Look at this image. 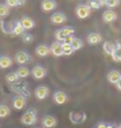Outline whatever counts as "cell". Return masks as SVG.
<instances>
[{
	"label": "cell",
	"instance_id": "obj_17",
	"mask_svg": "<svg viewBox=\"0 0 121 128\" xmlns=\"http://www.w3.org/2000/svg\"><path fill=\"white\" fill-rule=\"evenodd\" d=\"M20 24H21V26L24 27V30H31V28L34 27V21H33V19L28 18V16H24V18H21Z\"/></svg>",
	"mask_w": 121,
	"mask_h": 128
},
{
	"label": "cell",
	"instance_id": "obj_29",
	"mask_svg": "<svg viewBox=\"0 0 121 128\" xmlns=\"http://www.w3.org/2000/svg\"><path fill=\"white\" fill-rule=\"evenodd\" d=\"M10 115V108L6 105H0V118H6Z\"/></svg>",
	"mask_w": 121,
	"mask_h": 128
},
{
	"label": "cell",
	"instance_id": "obj_30",
	"mask_svg": "<svg viewBox=\"0 0 121 128\" xmlns=\"http://www.w3.org/2000/svg\"><path fill=\"white\" fill-rule=\"evenodd\" d=\"M20 4H22L21 0H6V5L8 7H16Z\"/></svg>",
	"mask_w": 121,
	"mask_h": 128
},
{
	"label": "cell",
	"instance_id": "obj_26",
	"mask_svg": "<svg viewBox=\"0 0 121 128\" xmlns=\"http://www.w3.org/2000/svg\"><path fill=\"white\" fill-rule=\"evenodd\" d=\"M10 14V7L6 4H0V18H5Z\"/></svg>",
	"mask_w": 121,
	"mask_h": 128
},
{
	"label": "cell",
	"instance_id": "obj_19",
	"mask_svg": "<svg viewBox=\"0 0 121 128\" xmlns=\"http://www.w3.org/2000/svg\"><path fill=\"white\" fill-rule=\"evenodd\" d=\"M112 59H113L115 62H121V45H116L115 48H114L113 53H112Z\"/></svg>",
	"mask_w": 121,
	"mask_h": 128
},
{
	"label": "cell",
	"instance_id": "obj_31",
	"mask_svg": "<svg viewBox=\"0 0 121 128\" xmlns=\"http://www.w3.org/2000/svg\"><path fill=\"white\" fill-rule=\"evenodd\" d=\"M22 41L25 44H31V42H33V35L32 34H28V33H24L22 34Z\"/></svg>",
	"mask_w": 121,
	"mask_h": 128
},
{
	"label": "cell",
	"instance_id": "obj_7",
	"mask_svg": "<svg viewBox=\"0 0 121 128\" xmlns=\"http://www.w3.org/2000/svg\"><path fill=\"white\" fill-rule=\"evenodd\" d=\"M32 75H33V78L36 79V80H41V79H44L45 75H46V70L41 66H35V67H33V70H32Z\"/></svg>",
	"mask_w": 121,
	"mask_h": 128
},
{
	"label": "cell",
	"instance_id": "obj_14",
	"mask_svg": "<svg viewBox=\"0 0 121 128\" xmlns=\"http://www.w3.org/2000/svg\"><path fill=\"white\" fill-rule=\"evenodd\" d=\"M50 50H51L52 54L54 55V56H56V58L62 55V46H61V44L58 42V41L52 44V46H51V48H50Z\"/></svg>",
	"mask_w": 121,
	"mask_h": 128
},
{
	"label": "cell",
	"instance_id": "obj_40",
	"mask_svg": "<svg viewBox=\"0 0 121 128\" xmlns=\"http://www.w3.org/2000/svg\"><path fill=\"white\" fill-rule=\"evenodd\" d=\"M120 127H121V126H120Z\"/></svg>",
	"mask_w": 121,
	"mask_h": 128
},
{
	"label": "cell",
	"instance_id": "obj_22",
	"mask_svg": "<svg viewBox=\"0 0 121 128\" xmlns=\"http://www.w3.org/2000/svg\"><path fill=\"white\" fill-rule=\"evenodd\" d=\"M16 73L18 74V76H19V78L24 79V78H27L28 75L31 74V72H30V70H28L27 67H24V66H21V67H19V68L16 70Z\"/></svg>",
	"mask_w": 121,
	"mask_h": 128
},
{
	"label": "cell",
	"instance_id": "obj_6",
	"mask_svg": "<svg viewBox=\"0 0 121 128\" xmlns=\"http://www.w3.org/2000/svg\"><path fill=\"white\" fill-rule=\"evenodd\" d=\"M54 102L56 105H64V104H66L67 100H68V96H67L66 93H64L61 90H58V92H55L54 93Z\"/></svg>",
	"mask_w": 121,
	"mask_h": 128
},
{
	"label": "cell",
	"instance_id": "obj_9",
	"mask_svg": "<svg viewBox=\"0 0 121 128\" xmlns=\"http://www.w3.org/2000/svg\"><path fill=\"white\" fill-rule=\"evenodd\" d=\"M118 18L116 13L114 11H112V10H107V11L104 12V14H102V19H104V21L105 22H113V21H115Z\"/></svg>",
	"mask_w": 121,
	"mask_h": 128
},
{
	"label": "cell",
	"instance_id": "obj_1",
	"mask_svg": "<svg viewBox=\"0 0 121 128\" xmlns=\"http://www.w3.org/2000/svg\"><path fill=\"white\" fill-rule=\"evenodd\" d=\"M36 122V113L34 109H30L21 116V124L25 126H32Z\"/></svg>",
	"mask_w": 121,
	"mask_h": 128
},
{
	"label": "cell",
	"instance_id": "obj_18",
	"mask_svg": "<svg viewBox=\"0 0 121 128\" xmlns=\"http://www.w3.org/2000/svg\"><path fill=\"white\" fill-rule=\"evenodd\" d=\"M12 66V59L10 56H6V55H2L0 56V68H8V67Z\"/></svg>",
	"mask_w": 121,
	"mask_h": 128
},
{
	"label": "cell",
	"instance_id": "obj_27",
	"mask_svg": "<svg viewBox=\"0 0 121 128\" xmlns=\"http://www.w3.org/2000/svg\"><path fill=\"white\" fill-rule=\"evenodd\" d=\"M59 32H60V33H61V34L66 38V36H68V35H73V34H74L75 30L73 27H64V28H61V30H59Z\"/></svg>",
	"mask_w": 121,
	"mask_h": 128
},
{
	"label": "cell",
	"instance_id": "obj_34",
	"mask_svg": "<svg viewBox=\"0 0 121 128\" xmlns=\"http://www.w3.org/2000/svg\"><path fill=\"white\" fill-rule=\"evenodd\" d=\"M96 128H106V124H104V122H100V124H98V127Z\"/></svg>",
	"mask_w": 121,
	"mask_h": 128
},
{
	"label": "cell",
	"instance_id": "obj_10",
	"mask_svg": "<svg viewBox=\"0 0 121 128\" xmlns=\"http://www.w3.org/2000/svg\"><path fill=\"white\" fill-rule=\"evenodd\" d=\"M56 7V2L54 0H42L41 2V10L44 12H51Z\"/></svg>",
	"mask_w": 121,
	"mask_h": 128
},
{
	"label": "cell",
	"instance_id": "obj_24",
	"mask_svg": "<svg viewBox=\"0 0 121 128\" xmlns=\"http://www.w3.org/2000/svg\"><path fill=\"white\" fill-rule=\"evenodd\" d=\"M120 2V0H100V5H106L107 7L110 8H113V7H116L118 5Z\"/></svg>",
	"mask_w": 121,
	"mask_h": 128
},
{
	"label": "cell",
	"instance_id": "obj_11",
	"mask_svg": "<svg viewBox=\"0 0 121 128\" xmlns=\"http://www.w3.org/2000/svg\"><path fill=\"white\" fill-rule=\"evenodd\" d=\"M42 126L45 128H53L56 126V120L52 115H46L42 118Z\"/></svg>",
	"mask_w": 121,
	"mask_h": 128
},
{
	"label": "cell",
	"instance_id": "obj_37",
	"mask_svg": "<svg viewBox=\"0 0 121 128\" xmlns=\"http://www.w3.org/2000/svg\"><path fill=\"white\" fill-rule=\"evenodd\" d=\"M116 128H121V127H116Z\"/></svg>",
	"mask_w": 121,
	"mask_h": 128
},
{
	"label": "cell",
	"instance_id": "obj_16",
	"mask_svg": "<svg viewBox=\"0 0 121 128\" xmlns=\"http://www.w3.org/2000/svg\"><path fill=\"white\" fill-rule=\"evenodd\" d=\"M25 104H26V100H25V98L22 96H16L14 99H13V107L16 109H18V110H20V109H22L24 107H25Z\"/></svg>",
	"mask_w": 121,
	"mask_h": 128
},
{
	"label": "cell",
	"instance_id": "obj_5",
	"mask_svg": "<svg viewBox=\"0 0 121 128\" xmlns=\"http://www.w3.org/2000/svg\"><path fill=\"white\" fill-rule=\"evenodd\" d=\"M16 61L19 64V65H25L27 62L31 61V58L30 55L26 53V52H22V50H19L16 54Z\"/></svg>",
	"mask_w": 121,
	"mask_h": 128
},
{
	"label": "cell",
	"instance_id": "obj_2",
	"mask_svg": "<svg viewBox=\"0 0 121 128\" xmlns=\"http://www.w3.org/2000/svg\"><path fill=\"white\" fill-rule=\"evenodd\" d=\"M87 119L86 113L84 112H70V120L73 124H80L85 122Z\"/></svg>",
	"mask_w": 121,
	"mask_h": 128
},
{
	"label": "cell",
	"instance_id": "obj_33",
	"mask_svg": "<svg viewBox=\"0 0 121 128\" xmlns=\"http://www.w3.org/2000/svg\"><path fill=\"white\" fill-rule=\"evenodd\" d=\"M74 39H75L74 36H72V35H68V36H66V38H65L64 42H66V44H72V41H73Z\"/></svg>",
	"mask_w": 121,
	"mask_h": 128
},
{
	"label": "cell",
	"instance_id": "obj_20",
	"mask_svg": "<svg viewBox=\"0 0 121 128\" xmlns=\"http://www.w3.org/2000/svg\"><path fill=\"white\" fill-rule=\"evenodd\" d=\"M24 27L21 26V24H20V21H16V24H14V26L12 27V31L11 33L13 35H22L24 34Z\"/></svg>",
	"mask_w": 121,
	"mask_h": 128
},
{
	"label": "cell",
	"instance_id": "obj_3",
	"mask_svg": "<svg viewBox=\"0 0 121 128\" xmlns=\"http://www.w3.org/2000/svg\"><path fill=\"white\" fill-rule=\"evenodd\" d=\"M75 14L79 19H86L90 14V7L88 5H79L75 10Z\"/></svg>",
	"mask_w": 121,
	"mask_h": 128
},
{
	"label": "cell",
	"instance_id": "obj_36",
	"mask_svg": "<svg viewBox=\"0 0 121 128\" xmlns=\"http://www.w3.org/2000/svg\"><path fill=\"white\" fill-rule=\"evenodd\" d=\"M106 128H115L113 124H106Z\"/></svg>",
	"mask_w": 121,
	"mask_h": 128
},
{
	"label": "cell",
	"instance_id": "obj_21",
	"mask_svg": "<svg viewBox=\"0 0 121 128\" xmlns=\"http://www.w3.org/2000/svg\"><path fill=\"white\" fill-rule=\"evenodd\" d=\"M114 48H115V46H114L110 41H105L104 45H102V50H104V52H105L107 55H112Z\"/></svg>",
	"mask_w": 121,
	"mask_h": 128
},
{
	"label": "cell",
	"instance_id": "obj_32",
	"mask_svg": "<svg viewBox=\"0 0 121 128\" xmlns=\"http://www.w3.org/2000/svg\"><path fill=\"white\" fill-rule=\"evenodd\" d=\"M90 8H94V10H99L100 8V4L99 2H96V1H94V0H92L90 1V4L88 5Z\"/></svg>",
	"mask_w": 121,
	"mask_h": 128
},
{
	"label": "cell",
	"instance_id": "obj_8",
	"mask_svg": "<svg viewBox=\"0 0 121 128\" xmlns=\"http://www.w3.org/2000/svg\"><path fill=\"white\" fill-rule=\"evenodd\" d=\"M66 20H67L66 16H65L64 13H60V12H56V13H54V14L51 16V22L54 24V25H61V24H64Z\"/></svg>",
	"mask_w": 121,
	"mask_h": 128
},
{
	"label": "cell",
	"instance_id": "obj_39",
	"mask_svg": "<svg viewBox=\"0 0 121 128\" xmlns=\"http://www.w3.org/2000/svg\"><path fill=\"white\" fill-rule=\"evenodd\" d=\"M35 128H38V127H35Z\"/></svg>",
	"mask_w": 121,
	"mask_h": 128
},
{
	"label": "cell",
	"instance_id": "obj_28",
	"mask_svg": "<svg viewBox=\"0 0 121 128\" xmlns=\"http://www.w3.org/2000/svg\"><path fill=\"white\" fill-rule=\"evenodd\" d=\"M70 46L73 47V50H81V48H82V46H84V42H82V40L76 39V38H75V39L72 41Z\"/></svg>",
	"mask_w": 121,
	"mask_h": 128
},
{
	"label": "cell",
	"instance_id": "obj_38",
	"mask_svg": "<svg viewBox=\"0 0 121 128\" xmlns=\"http://www.w3.org/2000/svg\"><path fill=\"white\" fill-rule=\"evenodd\" d=\"M0 21H1V18H0Z\"/></svg>",
	"mask_w": 121,
	"mask_h": 128
},
{
	"label": "cell",
	"instance_id": "obj_25",
	"mask_svg": "<svg viewBox=\"0 0 121 128\" xmlns=\"http://www.w3.org/2000/svg\"><path fill=\"white\" fill-rule=\"evenodd\" d=\"M18 79H19V76H18V74H16V72L8 73L7 75H6V81H7L8 84H14V82L18 81Z\"/></svg>",
	"mask_w": 121,
	"mask_h": 128
},
{
	"label": "cell",
	"instance_id": "obj_35",
	"mask_svg": "<svg viewBox=\"0 0 121 128\" xmlns=\"http://www.w3.org/2000/svg\"><path fill=\"white\" fill-rule=\"evenodd\" d=\"M116 87H118V89L121 92V78H120V80L118 81V84H116Z\"/></svg>",
	"mask_w": 121,
	"mask_h": 128
},
{
	"label": "cell",
	"instance_id": "obj_12",
	"mask_svg": "<svg viewBox=\"0 0 121 128\" xmlns=\"http://www.w3.org/2000/svg\"><path fill=\"white\" fill-rule=\"evenodd\" d=\"M102 41V36L99 33H90L87 36V42L90 45H98Z\"/></svg>",
	"mask_w": 121,
	"mask_h": 128
},
{
	"label": "cell",
	"instance_id": "obj_13",
	"mask_svg": "<svg viewBox=\"0 0 121 128\" xmlns=\"http://www.w3.org/2000/svg\"><path fill=\"white\" fill-rule=\"evenodd\" d=\"M120 78H121V74H120V72H118V70H110V73L107 74V80H108V82L113 84V85H116L118 81L120 80Z\"/></svg>",
	"mask_w": 121,
	"mask_h": 128
},
{
	"label": "cell",
	"instance_id": "obj_23",
	"mask_svg": "<svg viewBox=\"0 0 121 128\" xmlns=\"http://www.w3.org/2000/svg\"><path fill=\"white\" fill-rule=\"evenodd\" d=\"M61 46H62V55H72L73 54V47L70 46V44H66V42H62L61 44Z\"/></svg>",
	"mask_w": 121,
	"mask_h": 128
},
{
	"label": "cell",
	"instance_id": "obj_4",
	"mask_svg": "<svg viewBox=\"0 0 121 128\" xmlns=\"http://www.w3.org/2000/svg\"><path fill=\"white\" fill-rule=\"evenodd\" d=\"M48 94H50V89H48V87H46V86H39L38 88L35 89V98H36L38 100L46 99V98L48 96Z\"/></svg>",
	"mask_w": 121,
	"mask_h": 128
},
{
	"label": "cell",
	"instance_id": "obj_15",
	"mask_svg": "<svg viewBox=\"0 0 121 128\" xmlns=\"http://www.w3.org/2000/svg\"><path fill=\"white\" fill-rule=\"evenodd\" d=\"M35 53H36L38 56H47V55L51 53V50L46 45H39V46L35 48Z\"/></svg>",
	"mask_w": 121,
	"mask_h": 128
}]
</instances>
